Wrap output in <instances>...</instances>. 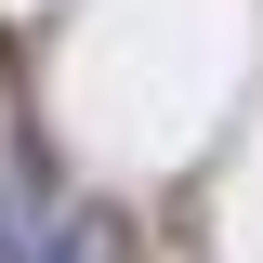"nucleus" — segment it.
Masks as SVG:
<instances>
[{
	"instance_id": "f257e3e1",
	"label": "nucleus",
	"mask_w": 263,
	"mask_h": 263,
	"mask_svg": "<svg viewBox=\"0 0 263 263\" xmlns=\"http://www.w3.org/2000/svg\"><path fill=\"white\" fill-rule=\"evenodd\" d=\"M40 224H53V171H40L27 132H0V263H27Z\"/></svg>"
}]
</instances>
